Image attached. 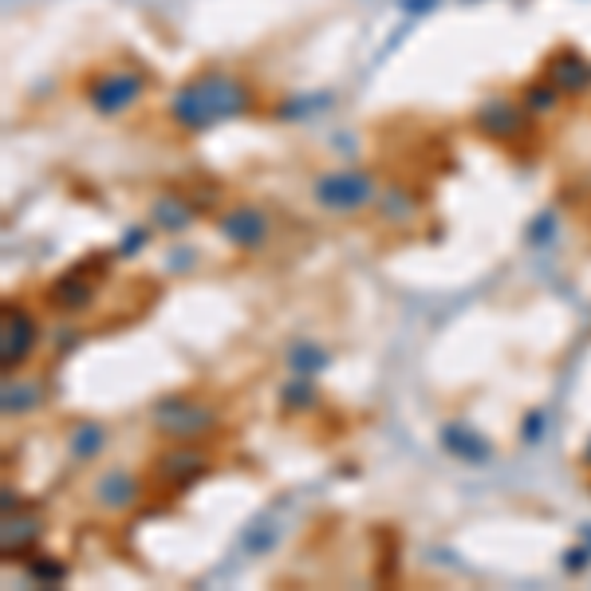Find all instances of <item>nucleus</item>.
I'll list each match as a JSON object with an SVG mask.
<instances>
[{
	"instance_id": "nucleus-20",
	"label": "nucleus",
	"mask_w": 591,
	"mask_h": 591,
	"mask_svg": "<svg viewBox=\"0 0 591 591\" xmlns=\"http://www.w3.org/2000/svg\"><path fill=\"white\" fill-rule=\"evenodd\" d=\"M280 398H285V410H312V406H315V391H312V383H308L304 374H300V379H292V383L280 391Z\"/></svg>"
},
{
	"instance_id": "nucleus-14",
	"label": "nucleus",
	"mask_w": 591,
	"mask_h": 591,
	"mask_svg": "<svg viewBox=\"0 0 591 591\" xmlns=\"http://www.w3.org/2000/svg\"><path fill=\"white\" fill-rule=\"evenodd\" d=\"M107 445V426L103 422H76L68 433V453L71 462H95Z\"/></svg>"
},
{
	"instance_id": "nucleus-6",
	"label": "nucleus",
	"mask_w": 591,
	"mask_h": 591,
	"mask_svg": "<svg viewBox=\"0 0 591 591\" xmlns=\"http://www.w3.org/2000/svg\"><path fill=\"white\" fill-rule=\"evenodd\" d=\"M217 229H221V236H225L229 245L245 248V253L265 248L268 236H273V221H268V213L260 206H248V201L229 206L225 213L217 217Z\"/></svg>"
},
{
	"instance_id": "nucleus-17",
	"label": "nucleus",
	"mask_w": 591,
	"mask_h": 591,
	"mask_svg": "<svg viewBox=\"0 0 591 591\" xmlns=\"http://www.w3.org/2000/svg\"><path fill=\"white\" fill-rule=\"evenodd\" d=\"M39 536V521L36 517H4V552H28Z\"/></svg>"
},
{
	"instance_id": "nucleus-9",
	"label": "nucleus",
	"mask_w": 591,
	"mask_h": 591,
	"mask_svg": "<svg viewBox=\"0 0 591 591\" xmlns=\"http://www.w3.org/2000/svg\"><path fill=\"white\" fill-rule=\"evenodd\" d=\"M138 497H142V482H138L130 470H123V465H115V470L103 473V477L95 482V489H91V501H95L103 512L135 509Z\"/></svg>"
},
{
	"instance_id": "nucleus-3",
	"label": "nucleus",
	"mask_w": 591,
	"mask_h": 591,
	"mask_svg": "<svg viewBox=\"0 0 591 591\" xmlns=\"http://www.w3.org/2000/svg\"><path fill=\"white\" fill-rule=\"evenodd\" d=\"M147 91V76L135 68H103L95 76H88L83 95H88L91 111L103 118H115L123 111H130Z\"/></svg>"
},
{
	"instance_id": "nucleus-13",
	"label": "nucleus",
	"mask_w": 591,
	"mask_h": 591,
	"mask_svg": "<svg viewBox=\"0 0 591 591\" xmlns=\"http://www.w3.org/2000/svg\"><path fill=\"white\" fill-rule=\"evenodd\" d=\"M194 217H197V209L174 194L158 197L154 206H150V221H154L158 229H166V233H186V229L194 225Z\"/></svg>"
},
{
	"instance_id": "nucleus-21",
	"label": "nucleus",
	"mask_w": 591,
	"mask_h": 591,
	"mask_svg": "<svg viewBox=\"0 0 591 591\" xmlns=\"http://www.w3.org/2000/svg\"><path fill=\"white\" fill-rule=\"evenodd\" d=\"M28 571L36 576V580H48V583H59L63 576H68V568L56 560H28Z\"/></svg>"
},
{
	"instance_id": "nucleus-12",
	"label": "nucleus",
	"mask_w": 591,
	"mask_h": 591,
	"mask_svg": "<svg viewBox=\"0 0 591 591\" xmlns=\"http://www.w3.org/2000/svg\"><path fill=\"white\" fill-rule=\"evenodd\" d=\"M442 442H445V450L457 453V457H462V462H470V465H482V462H489V457H493V445L485 442L477 430H470V426H453L450 422L442 430Z\"/></svg>"
},
{
	"instance_id": "nucleus-11",
	"label": "nucleus",
	"mask_w": 591,
	"mask_h": 591,
	"mask_svg": "<svg viewBox=\"0 0 591 591\" xmlns=\"http://www.w3.org/2000/svg\"><path fill=\"white\" fill-rule=\"evenodd\" d=\"M51 308H59V312H79V308H88L91 300H95V285L88 280V273L83 268H71V273H63L51 285Z\"/></svg>"
},
{
	"instance_id": "nucleus-1",
	"label": "nucleus",
	"mask_w": 591,
	"mask_h": 591,
	"mask_svg": "<svg viewBox=\"0 0 591 591\" xmlns=\"http://www.w3.org/2000/svg\"><path fill=\"white\" fill-rule=\"evenodd\" d=\"M245 111H253V88L241 76H229V71L217 68L186 79L170 95V118L186 135H201L213 123H225V118L245 115Z\"/></svg>"
},
{
	"instance_id": "nucleus-2",
	"label": "nucleus",
	"mask_w": 591,
	"mask_h": 591,
	"mask_svg": "<svg viewBox=\"0 0 591 591\" xmlns=\"http://www.w3.org/2000/svg\"><path fill=\"white\" fill-rule=\"evenodd\" d=\"M312 197L324 213H363L379 201V177L371 170H327L312 182Z\"/></svg>"
},
{
	"instance_id": "nucleus-5",
	"label": "nucleus",
	"mask_w": 591,
	"mask_h": 591,
	"mask_svg": "<svg viewBox=\"0 0 591 591\" xmlns=\"http://www.w3.org/2000/svg\"><path fill=\"white\" fill-rule=\"evenodd\" d=\"M0 332H4L0 335V363H4V374H12L28 363L32 351H36L39 324L24 304H4V327Z\"/></svg>"
},
{
	"instance_id": "nucleus-4",
	"label": "nucleus",
	"mask_w": 591,
	"mask_h": 591,
	"mask_svg": "<svg viewBox=\"0 0 591 591\" xmlns=\"http://www.w3.org/2000/svg\"><path fill=\"white\" fill-rule=\"evenodd\" d=\"M154 426L174 442H197L217 426V410L189 394H166L154 403Z\"/></svg>"
},
{
	"instance_id": "nucleus-7",
	"label": "nucleus",
	"mask_w": 591,
	"mask_h": 591,
	"mask_svg": "<svg viewBox=\"0 0 591 591\" xmlns=\"http://www.w3.org/2000/svg\"><path fill=\"white\" fill-rule=\"evenodd\" d=\"M529 107L524 103H517V99H489V103H482L477 107V115H473V123H477V130H482L485 138H493V142H512L517 135H524V127H529Z\"/></svg>"
},
{
	"instance_id": "nucleus-16",
	"label": "nucleus",
	"mask_w": 591,
	"mask_h": 591,
	"mask_svg": "<svg viewBox=\"0 0 591 591\" xmlns=\"http://www.w3.org/2000/svg\"><path fill=\"white\" fill-rule=\"evenodd\" d=\"M48 394H44V386L39 383H28V379H4V414H28L36 410L39 403H44Z\"/></svg>"
},
{
	"instance_id": "nucleus-10",
	"label": "nucleus",
	"mask_w": 591,
	"mask_h": 591,
	"mask_svg": "<svg viewBox=\"0 0 591 591\" xmlns=\"http://www.w3.org/2000/svg\"><path fill=\"white\" fill-rule=\"evenodd\" d=\"M548 83L560 95H583V91L591 88V68L583 63L580 51H556V56L548 59Z\"/></svg>"
},
{
	"instance_id": "nucleus-18",
	"label": "nucleus",
	"mask_w": 591,
	"mask_h": 591,
	"mask_svg": "<svg viewBox=\"0 0 591 591\" xmlns=\"http://www.w3.org/2000/svg\"><path fill=\"white\" fill-rule=\"evenodd\" d=\"M521 103L529 107L532 118H541L548 115V111H556V103H560V91L552 88V83H529L521 95Z\"/></svg>"
},
{
	"instance_id": "nucleus-19",
	"label": "nucleus",
	"mask_w": 591,
	"mask_h": 591,
	"mask_svg": "<svg viewBox=\"0 0 591 591\" xmlns=\"http://www.w3.org/2000/svg\"><path fill=\"white\" fill-rule=\"evenodd\" d=\"M379 217H383V221H398V225H403V221H410V217H414V201L406 197L403 186L386 189L383 201H379Z\"/></svg>"
},
{
	"instance_id": "nucleus-23",
	"label": "nucleus",
	"mask_w": 591,
	"mask_h": 591,
	"mask_svg": "<svg viewBox=\"0 0 591 591\" xmlns=\"http://www.w3.org/2000/svg\"><path fill=\"white\" fill-rule=\"evenodd\" d=\"M580 462H583V465H588V470H591V442H588V445H583V453H580Z\"/></svg>"
},
{
	"instance_id": "nucleus-15",
	"label": "nucleus",
	"mask_w": 591,
	"mask_h": 591,
	"mask_svg": "<svg viewBox=\"0 0 591 591\" xmlns=\"http://www.w3.org/2000/svg\"><path fill=\"white\" fill-rule=\"evenodd\" d=\"M332 363V355H327L324 344H315V339H296L292 347H288V371L292 374H320L324 367Z\"/></svg>"
},
{
	"instance_id": "nucleus-22",
	"label": "nucleus",
	"mask_w": 591,
	"mask_h": 591,
	"mask_svg": "<svg viewBox=\"0 0 591 591\" xmlns=\"http://www.w3.org/2000/svg\"><path fill=\"white\" fill-rule=\"evenodd\" d=\"M147 241H150V233H147V229H130V233H127V245L118 248V253H123V256H130V253H138V248H147Z\"/></svg>"
},
{
	"instance_id": "nucleus-8",
	"label": "nucleus",
	"mask_w": 591,
	"mask_h": 591,
	"mask_svg": "<svg viewBox=\"0 0 591 591\" xmlns=\"http://www.w3.org/2000/svg\"><path fill=\"white\" fill-rule=\"evenodd\" d=\"M206 470H209V457L197 450V445H189V442H177L174 450L158 453V457H154L158 482L170 485V489H182V485L197 482V477H201Z\"/></svg>"
}]
</instances>
